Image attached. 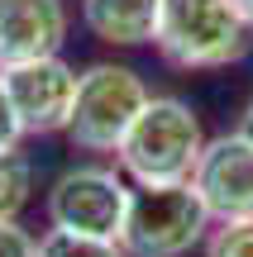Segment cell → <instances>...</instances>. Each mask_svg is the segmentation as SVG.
Returning a JSON list of instances; mask_svg holds the SVG:
<instances>
[{"label": "cell", "mask_w": 253, "mask_h": 257, "mask_svg": "<svg viewBox=\"0 0 253 257\" xmlns=\"http://www.w3.org/2000/svg\"><path fill=\"white\" fill-rule=\"evenodd\" d=\"M206 257H253V219L215 224L206 238Z\"/></svg>", "instance_id": "12"}, {"label": "cell", "mask_w": 253, "mask_h": 257, "mask_svg": "<svg viewBox=\"0 0 253 257\" xmlns=\"http://www.w3.org/2000/svg\"><path fill=\"white\" fill-rule=\"evenodd\" d=\"M5 81V95L19 114V128L29 134H67L72 124V105H76V72L72 62L57 57H38V62H19V67H5L0 72Z\"/></svg>", "instance_id": "6"}, {"label": "cell", "mask_w": 253, "mask_h": 257, "mask_svg": "<svg viewBox=\"0 0 253 257\" xmlns=\"http://www.w3.org/2000/svg\"><path fill=\"white\" fill-rule=\"evenodd\" d=\"M153 48L182 72H215L248 57L253 24L239 0H162Z\"/></svg>", "instance_id": "2"}, {"label": "cell", "mask_w": 253, "mask_h": 257, "mask_svg": "<svg viewBox=\"0 0 253 257\" xmlns=\"http://www.w3.org/2000/svg\"><path fill=\"white\" fill-rule=\"evenodd\" d=\"M67 0H0V72L57 57L67 43Z\"/></svg>", "instance_id": "8"}, {"label": "cell", "mask_w": 253, "mask_h": 257, "mask_svg": "<svg viewBox=\"0 0 253 257\" xmlns=\"http://www.w3.org/2000/svg\"><path fill=\"white\" fill-rule=\"evenodd\" d=\"M34 200V162L19 148H5L0 153V224L19 219Z\"/></svg>", "instance_id": "10"}, {"label": "cell", "mask_w": 253, "mask_h": 257, "mask_svg": "<svg viewBox=\"0 0 253 257\" xmlns=\"http://www.w3.org/2000/svg\"><path fill=\"white\" fill-rule=\"evenodd\" d=\"M234 128H239V134H244L248 143H253V100L244 105V114H239V124H234Z\"/></svg>", "instance_id": "15"}, {"label": "cell", "mask_w": 253, "mask_h": 257, "mask_svg": "<svg viewBox=\"0 0 253 257\" xmlns=\"http://www.w3.org/2000/svg\"><path fill=\"white\" fill-rule=\"evenodd\" d=\"M206 128L201 114L177 95H153L143 114L124 134L115 167L129 186H182L196 176V162L206 153Z\"/></svg>", "instance_id": "1"}, {"label": "cell", "mask_w": 253, "mask_h": 257, "mask_svg": "<svg viewBox=\"0 0 253 257\" xmlns=\"http://www.w3.org/2000/svg\"><path fill=\"white\" fill-rule=\"evenodd\" d=\"M191 186H196V195L206 200V210H210L215 224L253 219V143L239 128L210 138L201 162H196Z\"/></svg>", "instance_id": "7"}, {"label": "cell", "mask_w": 253, "mask_h": 257, "mask_svg": "<svg viewBox=\"0 0 253 257\" xmlns=\"http://www.w3.org/2000/svg\"><path fill=\"white\" fill-rule=\"evenodd\" d=\"M34 252H38V238L19 219H5V224H0V257H34Z\"/></svg>", "instance_id": "13"}, {"label": "cell", "mask_w": 253, "mask_h": 257, "mask_svg": "<svg viewBox=\"0 0 253 257\" xmlns=\"http://www.w3.org/2000/svg\"><path fill=\"white\" fill-rule=\"evenodd\" d=\"M239 10H244V19L253 24V0H239Z\"/></svg>", "instance_id": "16"}, {"label": "cell", "mask_w": 253, "mask_h": 257, "mask_svg": "<svg viewBox=\"0 0 253 257\" xmlns=\"http://www.w3.org/2000/svg\"><path fill=\"white\" fill-rule=\"evenodd\" d=\"M129 195H134V186L124 181L120 167H101V162L67 167L62 176H53V186L43 195L48 229L120 243L124 214H129Z\"/></svg>", "instance_id": "5"}, {"label": "cell", "mask_w": 253, "mask_h": 257, "mask_svg": "<svg viewBox=\"0 0 253 257\" xmlns=\"http://www.w3.org/2000/svg\"><path fill=\"white\" fill-rule=\"evenodd\" d=\"M215 219H210L206 200L196 186H134L129 214L120 229L124 257H187L191 248L210 238Z\"/></svg>", "instance_id": "4"}, {"label": "cell", "mask_w": 253, "mask_h": 257, "mask_svg": "<svg viewBox=\"0 0 253 257\" xmlns=\"http://www.w3.org/2000/svg\"><path fill=\"white\" fill-rule=\"evenodd\" d=\"M19 138H24V128H19V114H15V105L5 95V81H0V153L5 148H19Z\"/></svg>", "instance_id": "14"}, {"label": "cell", "mask_w": 253, "mask_h": 257, "mask_svg": "<svg viewBox=\"0 0 253 257\" xmlns=\"http://www.w3.org/2000/svg\"><path fill=\"white\" fill-rule=\"evenodd\" d=\"M153 100L148 81L124 62H91L76 81V105H72V124H67V143L76 153H120L124 134L134 128V119L143 114V105Z\"/></svg>", "instance_id": "3"}, {"label": "cell", "mask_w": 253, "mask_h": 257, "mask_svg": "<svg viewBox=\"0 0 253 257\" xmlns=\"http://www.w3.org/2000/svg\"><path fill=\"white\" fill-rule=\"evenodd\" d=\"M34 257H124L120 243L110 238H81V233H62V229H48L38 238Z\"/></svg>", "instance_id": "11"}, {"label": "cell", "mask_w": 253, "mask_h": 257, "mask_svg": "<svg viewBox=\"0 0 253 257\" xmlns=\"http://www.w3.org/2000/svg\"><path fill=\"white\" fill-rule=\"evenodd\" d=\"M162 0H81V24L101 43L115 48H139L158 38Z\"/></svg>", "instance_id": "9"}]
</instances>
